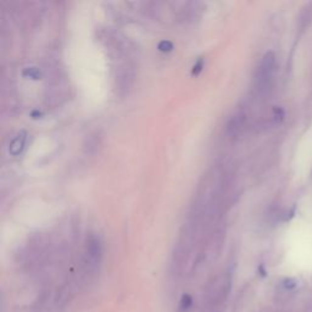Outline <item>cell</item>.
<instances>
[{
  "label": "cell",
  "instance_id": "cell-4",
  "mask_svg": "<svg viewBox=\"0 0 312 312\" xmlns=\"http://www.w3.org/2000/svg\"><path fill=\"white\" fill-rule=\"evenodd\" d=\"M242 116H236V117L232 118L228 123V132L232 134L237 133V131L242 127Z\"/></svg>",
  "mask_w": 312,
  "mask_h": 312
},
{
  "label": "cell",
  "instance_id": "cell-1",
  "mask_svg": "<svg viewBox=\"0 0 312 312\" xmlns=\"http://www.w3.org/2000/svg\"><path fill=\"white\" fill-rule=\"evenodd\" d=\"M275 63L276 56L272 51H268V53L265 54L261 63H260L259 67H257L256 73L257 87L260 89H265L270 84V81L273 74V69H275Z\"/></svg>",
  "mask_w": 312,
  "mask_h": 312
},
{
  "label": "cell",
  "instance_id": "cell-6",
  "mask_svg": "<svg viewBox=\"0 0 312 312\" xmlns=\"http://www.w3.org/2000/svg\"><path fill=\"white\" fill-rule=\"evenodd\" d=\"M23 74H25V76H30L31 78H35V79L39 78L40 77V72L38 71L37 69H27L25 72H23Z\"/></svg>",
  "mask_w": 312,
  "mask_h": 312
},
{
  "label": "cell",
  "instance_id": "cell-2",
  "mask_svg": "<svg viewBox=\"0 0 312 312\" xmlns=\"http://www.w3.org/2000/svg\"><path fill=\"white\" fill-rule=\"evenodd\" d=\"M87 252L90 261L98 262L100 256H102V244H100L99 238L94 236H90L87 241Z\"/></svg>",
  "mask_w": 312,
  "mask_h": 312
},
{
  "label": "cell",
  "instance_id": "cell-3",
  "mask_svg": "<svg viewBox=\"0 0 312 312\" xmlns=\"http://www.w3.org/2000/svg\"><path fill=\"white\" fill-rule=\"evenodd\" d=\"M23 145H25V133L22 132L11 141V144H10V148H9L10 154H12V155H19V154L22 151Z\"/></svg>",
  "mask_w": 312,
  "mask_h": 312
},
{
  "label": "cell",
  "instance_id": "cell-5",
  "mask_svg": "<svg viewBox=\"0 0 312 312\" xmlns=\"http://www.w3.org/2000/svg\"><path fill=\"white\" fill-rule=\"evenodd\" d=\"M157 48H159V50L162 51V53H166V51H171L172 49H173V45H172V43L170 42V40H162V42H160Z\"/></svg>",
  "mask_w": 312,
  "mask_h": 312
},
{
  "label": "cell",
  "instance_id": "cell-7",
  "mask_svg": "<svg viewBox=\"0 0 312 312\" xmlns=\"http://www.w3.org/2000/svg\"><path fill=\"white\" fill-rule=\"evenodd\" d=\"M190 305H192V299H190V296H183L182 301H180V309H182V310H187Z\"/></svg>",
  "mask_w": 312,
  "mask_h": 312
},
{
  "label": "cell",
  "instance_id": "cell-8",
  "mask_svg": "<svg viewBox=\"0 0 312 312\" xmlns=\"http://www.w3.org/2000/svg\"><path fill=\"white\" fill-rule=\"evenodd\" d=\"M203 66H204V60L203 59H199V60H198V63L195 64L194 67H193V71H192L193 76H197V74H199L201 72V69H203Z\"/></svg>",
  "mask_w": 312,
  "mask_h": 312
}]
</instances>
